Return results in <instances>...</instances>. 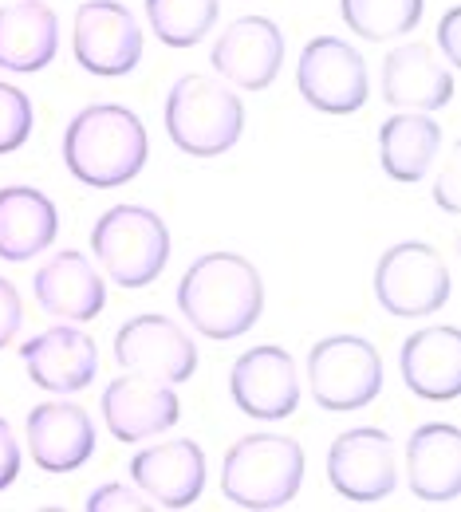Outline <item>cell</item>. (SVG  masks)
Instances as JSON below:
<instances>
[{"label":"cell","instance_id":"cell-1","mask_svg":"<svg viewBox=\"0 0 461 512\" xmlns=\"http://www.w3.org/2000/svg\"><path fill=\"white\" fill-rule=\"evenodd\" d=\"M178 312L186 323L217 343L249 335L264 316V280L241 253L198 256L178 284Z\"/></svg>","mask_w":461,"mask_h":512},{"label":"cell","instance_id":"cell-2","mask_svg":"<svg viewBox=\"0 0 461 512\" xmlns=\"http://www.w3.org/2000/svg\"><path fill=\"white\" fill-rule=\"evenodd\" d=\"M150 138L142 119L123 103H91L64 130V166L79 186L115 190L142 174Z\"/></svg>","mask_w":461,"mask_h":512},{"label":"cell","instance_id":"cell-3","mask_svg":"<svg viewBox=\"0 0 461 512\" xmlns=\"http://www.w3.org/2000/svg\"><path fill=\"white\" fill-rule=\"evenodd\" d=\"M304 485V446L284 434H249L225 449L221 497L237 509H288Z\"/></svg>","mask_w":461,"mask_h":512},{"label":"cell","instance_id":"cell-4","mask_svg":"<svg viewBox=\"0 0 461 512\" xmlns=\"http://www.w3.org/2000/svg\"><path fill=\"white\" fill-rule=\"evenodd\" d=\"M166 134L190 158H217L245 134L241 95L209 75H182L166 95Z\"/></svg>","mask_w":461,"mask_h":512},{"label":"cell","instance_id":"cell-5","mask_svg":"<svg viewBox=\"0 0 461 512\" xmlns=\"http://www.w3.org/2000/svg\"><path fill=\"white\" fill-rule=\"evenodd\" d=\"M91 253L119 288H146L170 264V229L146 205H111L91 225Z\"/></svg>","mask_w":461,"mask_h":512},{"label":"cell","instance_id":"cell-6","mask_svg":"<svg viewBox=\"0 0 461 512\" xmlns=\"http://www.w3.org/2000/svg\"><path fill=\"white\" fill-rule=\"evenodd\" d=\"M454 272L426 241H398L375 264V300L395 320H422L450 304Z\"/></svg>","mask_w":461,"mask_h":512},{"label":"cell","instance_id":"cell-7","mask_svg":"<svg viewBox=\"0 0 461 512\" xmlns=\"http://www.w3.org/2000/svg\"><path fill=\"white\" fill-rule=\"evenodd\" d=\"M308 386L331 414L363 410L383 394V355L363 335H328L308 351Z\"/></svg>","mask_w":461,"mask_h":512},{"label":"cell","instance_id":"cell-8","mask_svg":"<svg viewBox=\"0 0 461 512\" xmlns=\"http://www.w3.org/2000/svg\"><path fill=\"white\" fill-rule=\"evenodd\" d=\"M296 91L320 115H355L371 99L367 60L343 36H316L296 60Z\"/></svg>","mask_w":461,"mask_h":512},{"label":"cell","instance_id":"cell-9","mask_svg":"<svg viewBox=\"0 0 461 512\" xmlns=\"http://www.w3.org/2000/svg\"><path fill=\"white\" fill-rule=\"evenodd\" d=\"M71 56L87 75L119 79L142 60V28L119 0H83L71 20Z\"/></svg>","mask_w":461,"mask_h":512},{"label":"cell","instance_id":"cell-10","mask_svg":"<svg viewBox=\"0 0 461 512\" xmlns=\"http://www.w3.org/2000/svg\"><path fill=\"white\" fill-rule=\"evenodd\" d=\"M115 359L131 375L178 386L190 383L198 371V343L182 323L146 312L115 331Z\"/></svg>","mask_w":461,"mask_h":512},{"label":"cell","instance_id":"cell-11","mask_svg":"<svg viewBox=\"0 0 461 512\" xmlns=\"http://www.w3.org/2000/svg\"><path fill=\"white\" fill-rule=\"evenodd\" d=\"M328 481L331 489L351 505L387 501L398 485V461L391 434L375 430V426L343 430L328 449Z\"/></svg>","mask_w":461,"mask_h":512},{"label":"cell","instance_id":"cell-12","mask_svg":"<svg viewBox=\"0 0 461 512\" xmlns=\"http://www.w3.org/2000/svg\"><path fill=\"white\" fill-rule=\"evenodd\" d=\"M229 394L245 418H257V422L292 418L300 406V375L292 355L276 343L249 347L245 355H237L229 371Z\"/></svg>","mask_w":461,"mask_h":512},{"label":"cell","instance_id":"cell-13","mask_svg":"<svg viewBox=\"0 0 461 512\" xmlns=\"http://www.w3.org/2000/svg\"><path fill=\"white\" fill-rule=\"evenodd\" d=\"M209 64L237 91H268L284 67V32L268 16H237L213 40Z\"/></svg>","mask_w":461,"mask_h":512},{"label":"cell","instance_id":"cell-14","mask_svg":"<svg viewBox=\"0 0 461 512\" xmlns=\"http://www.w3.org/2000/svg\"><path fill=\"white\" fill-rule=\"evenodd\" d=\"M205 449L194 438H166L131 457L134 489L154 509H190L205 493Z\"/></svg>","mask_w":461,"mask_h":512},{"label":"cell","instance_id":"cell-15","mask_svg":"<svg viewBox=\"0 0 461 512\" xmlns=\"http://www.w3.org/2000/svg\"><path fill=\"white\" fill-rule=\"evenodd\" d=\"M99 406H103V426L123 446L162 438L182 418V402H178L174 386L146 379V375H131V371L107 383Z\"/></svg>","mask_w":461,"mask_h":512},{"label":"cell","instance_id":"cell-16","mask_svg":"<svg viewBox=\"0 0 461 512\" xmlns=\"http://www.w3.org/2000/svg\"><path fill=\"white\" fill-rule=\"evenodd\" d=\"M28 379L52 394H79L99 375V343L75 323H56L20 343Z\"/></svg>","mask_w":461,"mask_h":512},{"label":"cell","instance_id":"cell-17","mask_svg":"<svg viewBox=\"0 0 461 512\" xmlns=\"http://www.w3.org/2000/svg\"><path fill=\"white\" fill-rule=\"evenodd\" d=\"M24 438H28V453L36 461V469H44V473L83 469L95 457V442H99L91 414L67 398H52V402H40L36 410H28Z\"/></svg>","mask_w":461,"mask_h":512},{"label":"cell","instance_id":"cell-18","mask_svg":"<svg viewBox=\"0 0 461 512\" xmlns=\"http://www.w3.org/2000/svg\"><path fill=\"white\" fill-rule=\"evenodd\" d=\"M36 304L60 323H91L107 304V280L79 249L52 253L32 276Z\"/></svg>","mask_w":461,"mask_h":512},{"label":"cell","instance_id":"cell-19","mask_svg":"<svg viewBox=\"0 0 461 512\" xmlns=\"http://www.w3.org/2000/svg\"><path fill=\"white\" fill-rule=\"evenodd\" d=\"M458 95L454 71L434 56L430 44H398L383 60V103L398 111H442Z\"/></svg>","mask_w":461,"mask_h":512},{"label":"cell","instance_id":"cell-20","mask_svg":"<svg viewBox=\"0 0 461 512\" xmlns=\"http://www.w3.org/2000/svg\"><path fill=\"white\" fill-rule=\"evenodd\" d=\"M398 367L410 394L426 402H454L461 394V331L446 323L406 335L398 351Z\"/></svg>","mask_w":461,"mask_h":512},{"label":"cell","instance_id":"cell-21","mask_svg":"<svg viewBox=\"0 0 461 512\" xmlns=\"http://www.w3.org/2000/svg\"><path fill=\"white\" fill-rule=\"evenodd\" d=\"M406 485L426 505H450L461 493V430L426 422L406 442Z\"/></svg>","mask_w":461,"mask_h":512},{"label":"cell","instance_id":"cell-22","mask_svg":"<svg viewBox=\"0 0 461 512\" xmlns=\"http://www.w3.org/2000/svg\"><path fill=\"white\" fill-rule=\"evenodd\" d=\"M60 52V16L44 0H8L0 8V67L36 75Z\"/></svg>","mask_w":461,"mask_h":512},{"label":"cell","instance_id":"cell-23","mask_svg":"<svg viewBox=\"0 0 461 512\" xmlns=\"http://www.w3.org/2000/svg\"><path fill=\"white\" fill-rule=\"evenodd\" d=\"M60 237L56 201L36 186H4L0 190V260L24 264L48 253Z\"/></svg>","mask_w":461,"mask_h":512},{"label":"cell","instance_id":"cell-24","mask_svg":"<svg viewBox=\"0 0 461 512\" xmlns=\"http://www.w3.org/2000/svg\"><path fill=\"white\" fill-rule=\"evenodd\" d=\"M442 154V127L426 111H398L379 127V166L391 182L414 186Z\"/></svg>","mask_w":461,"mask_h":512},{"label":"cell","instance_id":"cell-25","mask_svg":"<svg viewBox=\"0 0 461 512\" xmlns=\"http://www.w3.org/2000/svg\"><path fill=\"white\" fill-rule=\"evenodd\" d=\"M426 0H339V16L343 24L371 44L395 40L418 28Z\"/></svg>","mask_w":461,"mask_h":512},{"label":"cell","instance_id":"cell-26","mask_svg":"<svg viewBox=\"0 0 461 512\" xmlns=\"http://www.w3.org/2000/svg\"><path fill=\"white\" fill-rule=\"evenodd\" d=\"M146 20L166 48H194L217 24V0H146Z\"/></svg>","mask_w":461,"mask_h":512},{"label":"cell","instance_id":"cell-27","mask_svg":"<svg viewBox=\"0 0 461 512\" xmlns=\"http://www.w3.org/2000/svg\"><path fill=\"white\" fill-rule=\"evenodd\" d=\"M32 127H36L32 99L0 79V154H16L32 138Z\"/></svg>","mask_w":461,"mask_h":512},{"label":"cell","instance_id":"cell-28","mask_svg":"<svg viewBox=\"0 0 461 512\" xmlns=\"http://www.w3.org/2000/svg\"><path fill=\"white\" fill-rule=\"evenodd\" d=\"M154 505L134 489V485H99L91 497H87V512H150Z\"/></svg>","mask_w":461,"mask_h":512},{"label":"cell","instance_id":"cell-29","mask_svg":"<svg viewBox=\"0 0 461 512\" xmlns=\"http://www.w3.org/2000/svg\"><path fill=\"white\" fill-rule=\"evenodd\" d=\"M20 327H24V300H20L16 284L0 276V347L16 343Z\"/></svg>","mask_w":461,"mask_h":512},{"label":"cell","instance_id":"cell-30","mask_svg":"<svg viewBox=\"0 0 461 512\" xmlns=\"http://www.w3.org/2000/svg\"><path fill=\"white\" fill-rule=\"evenodd\" d=\"M20 477V442L12 434V426L0 418V493Z\"/></svg>","mask_w":461,"mask_h":512},{"label":"cell","instance_id":"cell-31","mask_svg":"<svg viewBox=\"0 0 461 512\" xmlns=\"http://www.w3.org/2000/svg\"><path fill=\"white\" fill-rule=\"evenodd\" d=\"M458 174H461L458 154H450V162H446V170L438 174V186H434V201L446 213H458Z\"/></svg>","mask_w":461,"mask_h":512},{"label":"cell","instance_id":"cell-32","mask_svg":"<svg viewBox=\"0 0 461 512\" xmlns=\"http://www.w3.org/2000/svg\"><path fill=\"white\" fill-rule=\"evenodd\" d=\"M458 28H461V8H450L446 16H442V24H438V44H442V52H446V60L458 67L461 64V40H458Z\"/></svg>","mask_w":461,"mask_h":512}]
</instances>
